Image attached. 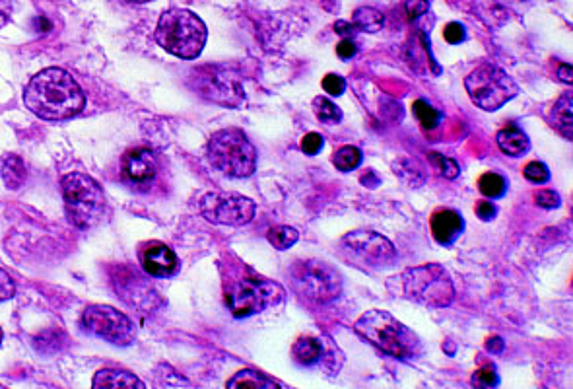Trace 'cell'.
<instances>
[{"label":"cell","mask_w":573,"mask_h":389,"mask_svg":"<svg viewBox=\"0 0 573 389\" xmlns=\"http://www.w3.org/2000/svg\"><path fill=\"white\" fill-rule=\"evenodd\" d=\"M24 102L43 121H65L84 109V94L78 82L63 69L37 72L24 92Z\"/></svg>","instance_id":"6da1fadb"},{"label":"cell","mask_w":573,"mask_h":389,"mask_svg":"<svg viewBox=\"0 0 573 389\" xmlns=\"http://www.w3.org/2000/svg\"><path fill=\"white\" fill-rule=\"evenodd\" d=\"M224 302L234 318H249L284 302V286L270 281L247 265H226L222 269Z\"/></svg>","instance_id":"7a4b0ae2"},{"label":"cell","mask_w":573,"mask_h":389,"mask_svg":"<svg viewBox=\"0 0 573 389\" xmlns=\"http://www.w3.org/2000/svg\"><path fill=\"white\" fill-rule=\"evenodd\" d=\"M387 288L406 300L428 308H445L455 298L451 275L441 265L434 263L406 269L401 275L393 277L387 283Z\"/></svg>","instance_id":"3957f363"},{"label":"cell","mask_w":573,"mask_h":389,"mask_svg":"<svg viewBox=\"0 0 573 389\" xmlns=\"http://www.w3.org/2000/svg\"><path fill=\"white\" fill-rule=\"evenodd\" d=\"M68 222L78 230L98 228L109 214L102 185L94 177L72 172L61 179Z\"/></svg>","instance_id":"277c9868"},{"label":"cell","mask_w":573,"mask_h":389,"mask_svg":"<svg viewBox=\"0 0 573 389\" xmlns=\"http://www.w3.org/2000/svg\"><path fill=\"white\" fill-rule=\"evenodd\" d=\"M206 36L203 20L185 8L164 12L156 28V41L160 47L185 61H193L203 53Z\"/></svg>","instance_id":"5b68a950"},{"label":"cell","mask_w":573,"mask_h":389,"mask_svg":"<svg viewBox=\"0 0 573 389\" xmlns=\"http://www.w3.org/2000/svg\"><path fill=\"white\" fill-rule=\"evenodd\" d=\"M356 333L373 347L401 360L416 358L420 353V339L399 319L383 310H371L356 321Z\"/></svg>","instance_id":"8992f818"},{"label":"cell","mask_w":573,"mask_h":389,"mask_svg":"<svg viewBox=\"0 0 573 389\" xmlns=\"http://www.w3.org/2000/svg\"><path fill=\"white\" fill-rule=\"evenodd\" d=\"M288 279L296 294L315 306L337 300L342 292V277L337 269L319 259L294 261L288 269Z\"/></svg>","instance_id":"52a82bcc"},{"label":"cell","mask_w":573,"mask_h":389,"mask_svg":"<svg viewBox=\"0 0 573 389\" xmlns=\"http://www.w3.org/2000/svg\"><path fill=\"white\" fill-rule=\"evenodd\" d=\"M212 166L228 177H249L257 168V150L239 129H222L208 142Z\"/></svg>","instance_id":"ba28073f"},{"label":"cell","mask_w":573,"mask_h":389,"mask_svg":"<svg viewBox=\"0 0 573 389\" xmlns=\"http://www.w3.org/2000/svg\"><path fill=\"white\" fill-rule=\"evenodd\" d=\"M340 257L362 271H381L395 263L397 249L377 232L356 230L340 240Z\"/></svg>","instance_id":"9c48e42d"},{"label":"cell","mask_w":573,"mask_h":389,"mask_svg":"<svg viewBox=\"0 0 573 389\" xmlns=\"http://www.w3.org/2000/svg\"><path fill=\"white\" fill-rule=\"evenodd\" d=\"M465 86L472 104L484 111H496L519 94L515 80L496 65H482L474 69L467 76Z\"/></svg>","instance_id":"30bf717a"},{"label":"cell","mask_w":573,"mask_h":389,"mask_svg":"<svg viewBox=\"0 0 573 389\" xmlns=\"http://www.w3.org/2000/svg\"><path fill=\"white\" fill-rule=\"evenodd\" d=\"M189 86L201 98L218 106L237 107L245 102L241 78L228 67H201L189 76Z\"/></svg>","instance_id":"8fae6325"},{"label":"cell","mask_w":573,"mask_h":389,"mask_svg":"<svg viewBox=\"0 0 573 389\" xmlns=\"http://www.w3.org/2000/svg\"><path fill=\"white\" fill-rule=\"evenodd\" d=\"M82 325L90 335L117 347H129L136 339L135 323L119 310L103 304L90 306L82 316Z\"/></svg>","instance_id":"7c38bea8"},{"label":"cell","mask_w":573,"mask_h":389,"mask_svg":"<svg viewBox=\"0 0 573 389\" xmlns=\"http://www.w3.org/2000/svg\"><path fill=\"white\" fill-rule=\"evenodd\" d=\"M199 211L208 222L224 226H243L255 216V203L239 193L210 191L199 201Z\"/></svg>","instance_id":"4fadbf2b"},{"label":"cell","mask_w":573,"mask_h":389,"mask_svg":"<svg viewBox=\"0 0 573 389\" xmlns=\"http://www.w3.org/2000/svg\"><path fill=\"white\" fill-rule=\"evenodd\" d=\"M294 360L305 368H321L323 372H338L344 362V354L329 337L304 335L294 343Z\"/></svg>","instance_id":"5bb4252c"},{"label":"cell","mask_w":573,"mask_h":389,"mask_svg":"<svg viewBox=\"0 0 573 389\" xmlns=\"http://www.w3.org/2000/svg\"><path fill=\"white\" fill-rule=\"evenodd\" d=\"M142 269L156 279L173 277L179 271V259L173 249L162 242H146L138 249Z\"/></svg>","instance_id":"9a60e30c"},{"label":"cell","mask_w":573,"mask_h":389,"mask_svg":"<svg viewBox=\"0 0 573 389\" xmlns=\"http://www.w3.org/2000/svg\"><path fill=\"white\" fill-rule=\"evenodd\" d=\"M160 162L154 150L150 148H133L123 156L121 172L123 179L135 187L148 185L158 174Z\"/></svg>","instance_id":"2e32d148"},{"label":"cell","mask_w":573,"mask_h":389,"mask_svg":"<svg viewBox=\"0 0 573 389\" xmlns=\"http://www.w3.org/2000/svg\"><path fill=\"white\" fill-rule=\"evenodd\" d=\"M430 228H432V236L436 242H439L441 246H451L463 232L465 222L461 214L443 209L432 216Z\"/></svg>","instance_id":"e0dca14e"},{"label":"cell","mask_w":573,"mask_h":389,"mask_svg":"<svg viewBox=\"0 0 573 389\" xmlns=\"http://www.w3.org/2000/svg\"><path fill=\"white\" fill-rule=\"evenodd\" d=\"M0 179L8 189H20L26 179H28V170L24 160L18 154H2L0 156Z\"/></svg>","instance_id":"ac0fdd59"},{"label":"cell","mask_w":573,"mask_h":389,"mask_svg":"<svg viewBox=\"0 0 573 389\" xmlns=\"http://www.w3.org/2000/svg\"><path fill=\"white\" fill-rule=\"evenodd\" d=\"M572 94L568 92L566 96H562L556 106L552 107L550 111V125L556 133H560L566 141H572L573 139V119H572Z\"/></svg>","instance_id":"d6986e66"},{"label":"cell","mask_w":573,"mask_h":389,"mask_svg":"<svg viewBox=\"0 0 573 389\" xmlns=\"http://www.w3.org/2000/svg\"><path fill=\"white\" fill-rule=\"evenodd\" d=\"M498 146L507 156L519 158V156H523L529 150L531 142H529V137L521 129L506 127V129H502L498 133Z\"/></svg>","instance_id":"ffe728a7"},{"label":"cell","mask_w":573,"mask_h":389,"mask_svg":"<svg viewBox=\"0 0 573 389\" xmlns=\"http://www.w3.org/2000/svg\"><path fill=\"white\" fill-rule=\"evenodd\" d=\"M96 388H144V382H140L131 372L125 370H102L94 378Z\"/></svg>","instance_id":"44dd1931"},{"label":"cell","mask_w":573,"mask_h":389,"mask_svg":"<svg viewBox=\"0 0 573 389\" xmlns=\"http://www.w3.org/2000/svg\"><path fill=\"white\" fill-rule=\"evenodd\" d=\"M474 14L490 28L504 26L509 16L498 0H474Z\"/></svg>","instance_id":"7402d4cb"},{"label":"cell","mask_w":573,"mask_h":389,"mask_svg":"<svg viewBox=\"0 0 573 389\" xmlns=\"http://www.w3.org/2000/svg\"><path fill=\"white\" fill-rule=\"evenodd\" d=\"M228 388H280L282 384L257 370H241L226 384Z\"/></svg>","instance_id":"603a6c76"},{"label":"cell","mask_w":573,"mask_h":389,"mask_svg":"<svg viewBox=\"0 0 573 389\" xmlns=\"http://www.w3.org/2000/svg\"><path fill=\"white\" fill-rule=\"evenodd\" d=\"M352 26L356 28V32L377 34L383 28V14L375 8H370V6H362L354 12Z\"/></svg>","instance_id":"cb8c5ba5"},{"label":"cell","mask_w":573,"mask_h":389,"mask_svg":"<svg viewBox=\"0 0 573 389\" xmlns=\"http://www.w3.org/2000/svg\"><path fill=\"white\" fill-rule=\"evenodd\" d=\"M267 238L274 248L284 251V249L296 246V242L300 240V232L296 228H290V226H274V228H270Z\"/></svg>","instance_id":"d4e9b609"},{"label":"cell","mask_w":573,"mask_h":389,"mask_svg":"<svg viewBox=\"0 0 573 389\" xmlns=\"http://www.w3.org/2000/svg\"><path fill=\"white\" fill-rule=\"evenodd\" d=\"M333 164L340 172H352L362 164V150L356 146H342L333 156Z\"/></svg>","instance_id":"484cf974"},{"label":"cell","mask_w":573,"mask_h":389,"mask_svg":"<svg viewBox=\"0 0 573 389\" xmlns=\"http://www.w3.org/2000/svg\"><path fill=\"white\" fill-rule=\"evenodd\" d=\"M313 113L317 115L319 121L327 125H337L342 121V111L325 96H319L313 100Z\"/></svg>","instance_id":"4316f807"},{"label":"cell","mask_w":573,"mask_h":389,"mask_svg":"<svg viewBox=\"0 0 573 389\" xmlns=\"http://www.w3.org/2000/svg\"><path fill=\"white\" fill-rule=\"evenodd\" d=\"M506 179L498 174H484L478 179V189L484 197L500 199L506 193Z\"/></svg>","instance_id":"83f0119b"},{"label":"cell","mask_w":573,"mask_h":389,"mask_svg":"<svg viewBox=\"0 0 573 389\" xmlns=\"http://www.w3.org/2000/svg\"><path fill=\"white\" fill-rule=\"evenodd\" d=\"M414 115L416 119L420 121V125L424 129H436L441 121V115H439L438 109L436 107L430 106L426 100H418L414 102Z\"/></svg>","instance_id":"f1b7e54d"},{"label":"cell","mask_w":573,"mask_h":389,"mask_svg":"<svg viewBox=\"0 0 573 389\" xmlns=\"http://www.w3.org/2000/svg\"><path fill=\"white\" fill-rule=\"evenodd\" d=\"M428 156H430L432 164L438 168L441 176L447 177V179H455V177L459 176V166H457L455 160H451V158H447L443 154H438V152H430Z\"/></svg>","instance_id":"f546056e"},{"label":"cell","mask_w":573,"mask_h":389,"mask_svg":"<svg viewBox=\"0 0 573 389\" xmlns=\"http://www.w3.org/2000/svg\"><path fill=\"white\" fill-rule=\"evenodd\" d=\"M498 384H500V378L492 366L480 368L472 378V386H476V388H496Z\"/></svg>","instance_id":"4dcf8cb0"},{"label":"cell","mask_w":573,"mask_h":389,"mask_svg":"<svg viewBox=\"0 0 573 389\" xmlns=\"http://www.w3.org/2000/svg\"><path fill=\"white\" fill-rule=\"evenodd\" d=\"M535 203L542 209H558L562 205V199H560V195L556 191L542 189V191H537Z\"/></svg>","instance_id":"1f68e13d"},{"label":"cell","mask_w":573,"mask_h":389,"mask_svg":"<svg viewBox=\"0 0 573 389\" xmlns=\"http://www.w3.org/2000/svg\"><path fill=\"white\" fill-rule=\"evenodd\" d=\"M523 174H525V177H527L529 181H533V183H546V181L550 179V172H548V168H546L542 162L529 164Z\"/></svg>","instance_id":"d6a6232c"},{"label":"cell","mask_w":573,"mask_h":389,"mask_svg":"<svg viewBox=\"0 0 573 389\" xmlns=\"http://www.w3.org/2000/svg\"><path fill=\"white\" fill-rule=\"evenodd\" d=\"M443 37H445L447 43L459 45V43H463V41L467 39V32H465V28H463L459 22H451V24L445 26Z\"/></svg>","instance_id":"836d02e7"},{"label":"cell","mask_w":573,"mask_h":389,"mask_svg":"<svg viewBox=\"0 0 573 389\" xmlns=\"http://www.w3.org/2000/svg\"><path fill=\"white\" fill-rule=\"evenodd\" d=\"M323 88H325V92L331 94V96H342L344 90H346V82H344V78L338 76V74H327V76L323 78Z\"/></svg>","instance_id":"e575fe53"},{"label":"cell","mask_w":573,"mask_h":389,"mask_svg":"<svg viewBox=\"0 0 573 389\" xmlns=\"http://www.w3.org/2000/svg\"><path fill=\"white\" fill-rule=\"evenodd\" d=\"M405 10L410 20H416L430 10V0H406Z\"/></svg>","instance_id":"d590c367"},{"label":"cell","mask_w":573,"mask_h":389,"mask_svg":"<svg viewBox=\"0 0 573 389\" xmlns=\"http://www.w3.org/2000/svg\"><path fill=\"white\" fill-rule=\"evenodd\" d=\"M323 148V137L319 133H309L305 135L304 141H302V150H304L307 156H315L319 154Z\"/></svg>","instance_id":"8d00e7d4"},{"label":"cell","mask_w":573,"mask_h":389,"mask_svg":"<svg viewBox=\"0 0 573 389\" xmlns=\"http://www.w3.org/2000/svg\"><path fill=\"white\" fill-rule=\"evenodd\" d=\"M14 294H16V283L4 269H0V302L10 300Z\"/></svg>","instance_id":"74e56055"},{"label":"cell","mask_w":573,"mask_h":389,"mask_svg":"<svg viewBox=\"0 0 573 389\" xmlns=\"http://www.w3.org/2000/svg\"><path fill=\"white\" fill-rule=\"evenodd\" d=\"M474 213L476 216L480 218V220H492L496 214H498V209H496V205H492V203H488V201H480V203H476V207H474Z\"/></svg>","instance_id":"f35d334b"},{"label":"cell","mask_w":573,"mask_h":389,"mask_svg":"<svg viewBox=\"0 0 573 389\" xmlns=\"http://www.w3.org/2000/svg\"><path fill=\"white\" fill-rule=\"evenodd\" d=\"M358 53V47L352 39H342L337 45V55L340 59H352Z\"/></svg>","instance_id":"ab89813d"},{"label":"cell","mask_w":573,"mask_h":389,"mask_svg":"<svg viewBox=\"0 0 573 389\" xmlns=\"http://www.w3.org/2000/svg\"><path fill=\"white\" fill-rule=\"evenodd\" d=\"M12 10H14L12 0H0V28H4L8 24Z\"/></svg>","instance_id":"60d3db41"},{"label":"cell","mask_w":573,"mask_h":389,"mask_svg":"<svg viewBox=\"0 0 573 389\" xmlns=\"http://www.w3.org/2000/svg\"><path fill=\"white\" fill-rule=\"evenodd\" d=\"M335 32H337L338 36L350 37L354 36V34H358L356 32V28L350 24V22H342V20H338L337 24H335Z\"/></svg>","instance_id":"b9f144b4"},{"label":"cell","mask_w":573,"mask_h":389,"mask_svg":"<svg viewBox=\"0 0 573 389\" xmlns=\"http://www.w3.org/2000/svg\"><path fill=\"white\" fill-rule=\"evenodd\" d=\"M486 349L492 354L502 353L504 351V339L502 337H490L486 341Z\"/></svg>","instance_id":"7bdbcfd3"},{"label":"cell","mask_w":573,"mask_h":389,"mask_svg":"<svg viewBox=\"0 0 573 389\" xmlns=\"http://www.w3.org/2000/svg\"><path fill=\"white\" fill-rule=\"evenodd\" d=\"M560 78H562L566 84H572V67H570V65H562V67H560Z\"/></svg>","instance_id":"ee69618b"},{"label":"cell","mask_w":573,"mask_h":389,"mask_svg":"<svg viewBox=\"0 0 573 389\" xmlns=\"http://www.w3.org/2000/svg\"><path fill=\"white\" fill-rule=\"evenodd\" d=\"M129 2H138V4H142V2H150V0H129Z\"/></svg>","instance_id":"f6af8a7d"},{"label":"cell","mask_w":573,"mask_h":389,"mask_svg":"<svg viewBox=\"0 0 573 389\" xmlns=\"http://www.w3.org/2000/svg\"><path fill=\"white\" fill-rule=\"evenodd\" d=\"M0 343H2V331H0Z\"/></svg>","instance_id":"bcb514c9"}]
</instances>
